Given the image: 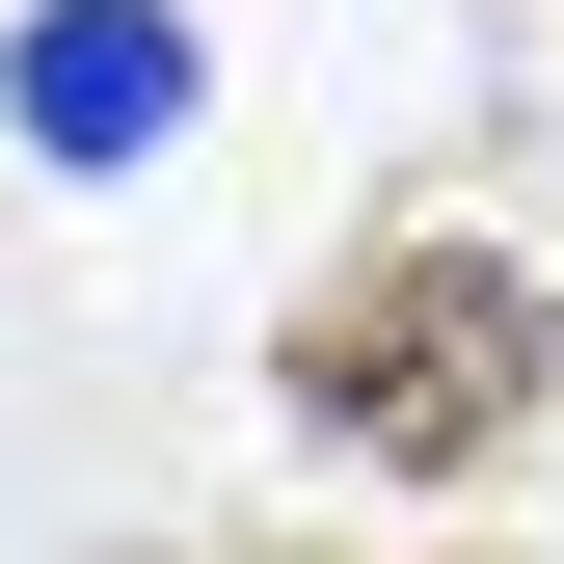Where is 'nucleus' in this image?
<instances>
[{
  "instance_id": "1",
  "label": "nucleus",
  "mask_w": 564,
  "mask_h": 564,
  "mask_svg": "<svg viewBox=\"0 0 564 564\" xmlns=\"http://www.w3.org/2000/svg\"><path fill=\"white\" fill-rule=\"evenodd\" d=\"M538 349H564V323H538L511 242H349L269 377H296V431H349L377 484H484V457L538 431Z\"/></svg>"
},
{
  "instance_id": "2",
  "label": "nucleus",
  "mask_w": 564,
  "mask_h": 564,
  "mask_svg": "<svg viewBox=\"0 0 564 564\" xmlns=\"http://www.w3.org/2000/svg\"><path fill=\"white\" fill-rule=\"evenodd\" d=\"M188 82H216L188 0H28V28H0V134H28L54 188H134V162L188 134Z\"/></svg>"
}]
</instances>
